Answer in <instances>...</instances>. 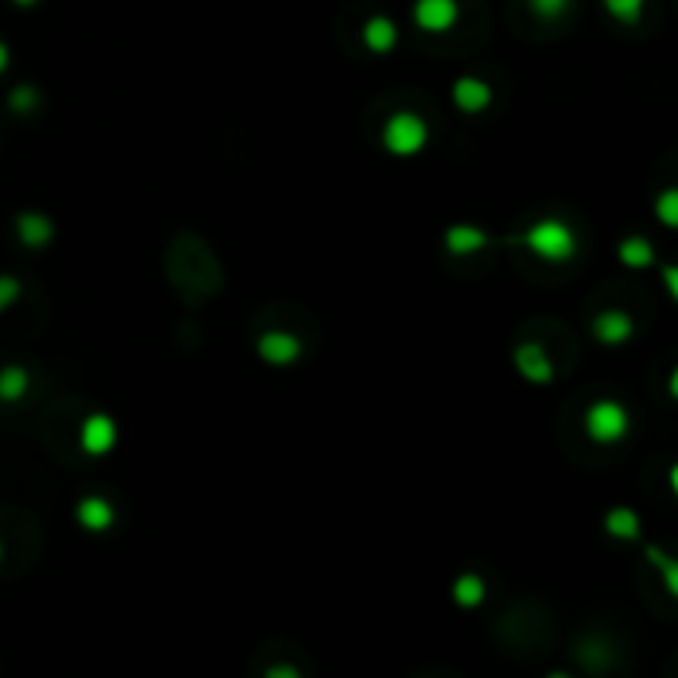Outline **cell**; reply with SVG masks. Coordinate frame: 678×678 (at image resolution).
<instances>
[{
    "label": "cell",
    "mask_w": 678,
    "mask_h": 678,
    "mask_svg": "<svg viewBox=\"0 0 678 678\" xmlns=\"http://www.w3.org/2000/svg\"><path fill=\"white\" fill-rule=\"evenodd\" d=\"M520 242L536 258H543V262H553V265L569 262V258H573L576 249H579L573 229H569L563 219H553V215H546V219L533 222L530 229L520 235Z\"/></svg>",
    "instance_id": "obj_1"
},
{
    "label": "cell",
    "mask_w": 678,
    "mask_h": 678,
    "mask_svg": "<svg viewBox=\"0 0 678 678\" xmlns=\"http://www.w3.org/2000/svg\"><path fill=\"white\" fill-rule=\"evenodd\" d=\"M381 143L391 156L397 159H414L421 156L430 143V129L424 123V116H417L411 110H397L387 116V123L381 129Z\"/></svg>",
    "instance_id": "obj_2"
},
{
    "label": "cell",
    "mask_w": 678,
    "mask_h": 678,
    "mask_svg": "<svg viewBox=\"0 0 678 678\" xmlns=\"http://www.w3.org/2000/svg\"><path fill=\"white\" fill-rule=\"evenodd\" d=\"M583 424H586L589 440H593V444H606V447L609 444H619V440L626 437L629 427H632L626 404L612 401V397H602V401L589 404Z\"/></svg>",
    "instance_id": "obj_3"
},
{
    "label": "cell",
    "mask_w": 678,
    "mask_h": 678,
    "mask_svg": "<svg viewBox=\"0 0 678 678\" xmlns=\"http://www.w3.org/2000/svg\"><path fill=\"white\" fill-rule=\"evenodd\" d=\"M411 20L424 34H447L460 20V0H414Z\"/></svg>",
    "instance_id": "obj_4"
},
{
    "label": "cell",
    "mask_w": 678,
    "mask_h": 678,
    "mask_svg": "<svg viewBox=\"0 0 678 678\" xmlns=\"http://www.w3.org/2000/svg\"><path fill=\"white\" fill-rule=\"evenodd\" d=\"M120 440V427L110 414H90L80 424V450L90 457H106Z\"/></svg>",
    "instance_id": "obj_5"
},
{
    "label": "cell",
    "mask_w": 678,
    "mask_h": 678,
    "mask_svg": "<svg viewBox=\"0 0 678 678\" xmlns=\"http://www.w3.org/2000/svg\"><path fill=\"white\" fill-rule=\"evenodd\" d=\"M255 354L272 368H292V364L301 358V341L292 335V331H265L255 341Z\"/></svg>",
    "instance_id": "obj_6"
},
{
    "label": "cell",
    "mask_w": 678,
    "mask_h": 678,
    "mask_svg": "<svg viewBox=\"0 0 678 678\" xmlns=\"http://www.w3.org/2000/svg\"><path fill=\"white\" fill-rule=\"evenodd\" d=\"M513 368L523 381H530V384H550L553 381V361H550V354H546L543 344H536V341L516 344Z\"/></svg>",
    "instance_id": "obj_7"
},
{
    "label": "cell",
    "mask_w": 678,
    "mask_h": 678,
    "mask_svg": "<svg viewBox=\"0 0 678 678\" xmlns=\"http://www.w3.org/2000/svg\"><path fill=\"white\" fill-rule=\"evenodd\" d=\"M593 335L599 344H606V348H619V344L632 341V335H636V321H632L626 311L609 308L593 321Z\"/></svg>",
    "instance_id": "obj_8"
},
{
    "label": "cell",
    "mask_w": 678,
    "mask_h": 678,
    "mask_svg": "<svg viewBox=\"0 0 678 678\" xmlns=\"http://www.w3.org/2000/svg\"><path fill=\"white\" fill-rule=\"evenodd\" d=\"M450 100H454L460 113L473 116V113H483L493 103V90H490V83H483L477 77H460V80H454V86H450Z\"/></svg>",
    "instance_id": "obj_9"
},
{
    "label": "cell",
    "mask_w": 678,
    "mask_h": 678,
    "mask_svg": "<svg viewBox=\"0 0 678 678\" xmlns=\"http://www.w3.org/2000/svg\"><path fill=\"white\" fill-rule=\"evenodd\" d=\"M487 245H490V232L480 229V225L454 222V225H447V232H444V249L450 255L464 258V255H473V252L487 249Z\"/></svg>",
    "instance_id": "obj_10"
},
{
    "label": "cell",
    "mask_w": 678,
    "mask_h": 678,
    "mask_svg": "<svg viewBox=\"0 0 678 678\" xmlns=\"http://www.w3.org/2000/svg\"><path fill=\"white\" fill-rule=\"evenodd\" d=\"M73 516H77V523L83 526L86 533H106V530H113V523H116V510H113V503L106 497H83V500H77Z\"/></svg>",
    "instance_id": "obj_11"
},
{
    "label": "cell",
    "mask_w": 678,
    "mask_h": 678,
    "mask_svg": "<svg viewBox=\"0 0 678 678\" xmlns=\"http://www.w3.org/2000/svg\"><path fill=\"white\" fill-rule=\"evenodd\" d=\"M361 40H364V47H368L371 53H378V57H384V53H391V50L397 47V40H401V30H397V24H394L391 17L374 14L371 20H364Z\"/></svg>",
    "instance_id": "obj_12"
},
{
    "label": "cell",
    "mask_w": 678,
    "mask_h": 678,
    "mask_svg": "<svg viewBox=\"0 0 678 678\" xmlns=\"http://www.w3.org/2000/svg\"><path fill=\"white\" fill-rule=\"evenodd\" d=\"M602 530L612 540H626V543H636L642 536V520L636 510L629 507H612L606 516H602Z\"/></svg>",
    "instance_id": "obj_13"
},
{
    "label": "cell",
    "mask_w": 678,
    "mask_h": 678,
    "mask_svg": "<svg viewBox=\"0 0 678 678\" xmlns=\"http://www.w3.org/2000/svg\"><path fill=\"white\" fill-rule=\"evenodd\" d=\"M17 239L27 245V249H43L53 239V222L40 212H20L17 215Z\"/></svg>",
    "instance_id": "obj_14"
},
{
    "label": "cell",
    "mask_w": 678,
    "mask_h": 678,
    "mask_svg": "<svg viewBox=\"0 0 678 678\" xmlns=\"http://www.w3.org/2000/svg\"><path fill=\"white\" fill-rule=\"evenodd\" d=\"M483 599H487V583H483L477 573L457 576V583H454V602H457L460 609H477Z\"/></svg>",
    "instance_id": "obj_15"
},
{
    "label": "cell",
    "mask_w": 678,
    "mask_h": 678,
    "mask_svg": "<svg viewBox=\"0 0 678 678\" xmlns=\"http://www.w3.org/2000/svg\"><path fill=\"white\" fill-rule=\"evenodd\" d=\"M30 391V374L27 368H20V364H10V368L0 371V401L4 404H14L20 401Z\"/></svg>",
    "instance_id": "obj_16"
},
{
    "label": "cell",
    "mask_w": 678,
    "mask_h": 678,
    "mask_svg": "<svg viewBox=\"0 0 678 678\" xmlns=\"http://www.w3.org/2000/svg\"><path fill=\"white\" fill-rule=\"evenodd\" d=\"M619 262L626 265V268H652L655 265V249L645 239H626V242H619Z\"/></svg>",
    "instance_id": "obj_17"
},
{
    "label": "cell",
    "mask_w": 678,
    "mask_h": 678,
    "mask_svg": "<svg viewBox=\"0 0 678 678\" xmlns=\"http://www.w3.org/2000/svg\"><path fill=\"white\" fill-rule=\"evenodd\" d=\"M645 4H649V0H602L606 14L616 20V24H639L645 14Z\"/></svg>",
    "instance_id": "obj_18"
},
{
    "label": "cell",
    "mask_w": 678,
    "mask_h": 678,
    "mask_svg": "<svg viewBox=\"0 0 678 678\" xmlns=\"http://www.w3.org/2000/svg\"><path fill=\"white\" fill-rule=\"evenodd\" d=\"M655 215H659V222L665 229H675L678 225V192L675 189H665L659 199H655Z\"/></svg>",
    "instance_id": "obj_19"
},
{
    "label": "cell",
    "mask_w": 678,
    "mask_h": 678,
    "mask_svg": "<svg viewBox=\"0 0 678 678\" xmlns=\"http://www.w3.org/2000/svg\"><path fill=\"white\" fill-rule=\"evenodd\" d=\"M40 106V93L34 90V86H14L10 90V110L14 113H30V110H37Z\"/></svg>",
    "instance_id": "obj_20"
},
{
    "label": "cell",
    "mask_w": 678,
    "mask_h": 678,
    "mask_svg": "<svg viewBox=\"0 0 678 678\" xmlns=\"http://www.w3.org/2000/svg\"><path fill=\"white\" fill-rule=\"evenodd\" d=\"M526 7H530L540 20H559L569 7H573V0H526Z\"/></svg>",
    "instance_id": "obj_21"
},
{
    "label": "cell",
    "mask_w": 678,
    "mask_h": 678,
    "mask_svg": "<svg viewBox=\"0 0 678 678\" xmlns=\"http://www.w3.org/2000/svg\"><path fill=\"white\" fill-rule=\"evenodd\" d=\"M17 298H20V282L10 275H0V315H4Z\"/></svg>",
    "instance_id": "obj_22"
},
{
    "label": "cell",
    "mask_w": 678,
    "mask_h": 678,
    "mask_svg": "<svg viewBox=\"0 0 678 678\" xmlns=\"http://www.w3.org/2000/svg\"><path fill=\"white\" fill-rule=\"evenodd\" d=\"M265 678H301V672L295 665H272V669L265 672Z\"/></svg>",
    "instance_id": "obj_23"
},
{
    "label": "cell",
    "mask_w": 678,
    "mask_h": 678,
    "mask_svg": "<svg viewBox=\"0 0 678 678\" xmlns=\"http://www.w3.org/2000/svg\"><path fill=\"white\" fill-rule=\"evenodd\" d=\"M665 288H669V295H672V298L678 295V285H675V268H665Z\"/></svg>",
    "instance_id": "obj_24"
},
{
    "label": "cell",
    "mask_w": 678,
    "mask_h": 678,
    "mask_svg": "<svg viewBox=\"0 0 678 678\" xmlns=\"http://www.w3.org/2000/svg\"><path fill=\"white\" fill-rule=\"evenodd\" d=\"M7 67H10V47H7L4 40H0V73H4Z\"/></svg>",
    "instance_id": "obj_25"
},
{
    "label": "cell",
    "mask_w": 678,
    "mask_h": 678,
    "mask_svg": "<svg viewBox=\"0 0 678 678\" xmlns=\"http://www.w3.org/2000/svg\"><path fill=\"white\" fill-rule=\"evenodd\" d=\"M17 7H34V4H40V0H14Z\"/></svg>",
    "instance_id": "obj_26"
},
{
    "label": "cell",
    "mask_w": 678,
    "mask_h": 678,
    "mask_svg": "<svg viewBox=\"0 0 678 678\" xmlns=\"http://www.w3.org/2000/svg\"><path fill=\"white\" fill-rule=\"evenodd\" d=\"M546 678H569V675H563V672H553V675H546Z\"/></svg>",
    "instance_id": "obj_27"
},
{
    "label": "cell",
    "mask_w": 678,
    "mask_h": 678,
    "mask_svg": "<svg viewBox=\"0 0 678 678\" xmlns=\"http://www.w3.org/2000/svg\"><path fill=\"white\" fill-rule=\"evenodd\" d=\"M0 559H4V543H0Z\"/></svg>",
    "instance_id": "obj_28"
}]
</instances>
